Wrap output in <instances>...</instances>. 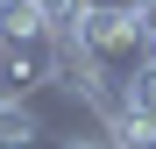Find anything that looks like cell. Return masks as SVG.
I'll list each match as a JSON object with an SVG mask.
<instances>
[{
	"mask_svg": "<svg viewBox=\"0 0 156 149\" xmlns=\"http://www.w3.org/2000/svg\"><path fill=\"white\" fill-rule=\"evenodd\" d=\"M50 92V43H0V99H21Z\"/></svg>",
	"mask_w": 156,
	"mask_h": 149,
	"instance_id": "cell-1",
	"label": "cell"
},
{
	"mask_svg": "<svg viewBox=\"0 0 156 149\" xmlns=\"http://www.w3.org/2000/svg\"><path fill=\"white\" fill-rule=\"evenodd\" d=\"M50 128L36 107H21V99H0V149H43Z\"/></svg>",
	"mask_w": 156,
	"mask_h": 149,
	"instance_id": "cell-2",
	"label": "cell"
},
{
	"mask_svg": "<svg viewBox=\"0 0 156 149\" xmlns=\"http://www.w3.org/2000/svg\"><path fill=\"white\" fill-rule=\"evenodd\" d=\"M0 43H50L36 0H0Z\"/></svg>",
	"mask_w": 156,
	"mask_h": 149,
	"instance_id": "cell-3",
	"label": "cell"
},
{
	"mask_svg": "<svg viewBox=\"0 0 156 149\" xmlns=\"http://www.w3.org/2000/svg\"><path fill=\"white\" fill-rule=\"evenodd\" d=\"M92 0H36V14H43V36L50 43H64L71 29H78V14H85Z\"/></svg>",
	"mask_w": 156,
	"mask_h": 149,
	"instance_id": "cell-4",
	"label": "cell"
},
{
	"mask_svg": "<svg viewBox=\"0 0 156 149\" xmlns=\"http://www.w3.org/2000/svg\"><path fill=\"white\" fill-rule=\"evenodd\" d=\"M135 29H142V50L156 57V0H142V7H135Z\"/></svg>",
	"mask_w": 156,
	"mask_h": 149,
	"instance_id": "cell-5",
	"label": "cell"
},
{
	"mask_svg": "<svg viewBox=\"0 0 156 149\" xmlns=\"http://www.w3.org/2000/svg\"><path fill=\"white\" fill-rule=\"evenodd\" d=\"M43 149H107V142H99V135H50Z\"/></svg>",
	"mask_w": 156,
	"mask_h": 149,
	"instance_id": "cell-6",
	"label": "cell"
}]
</instances>
